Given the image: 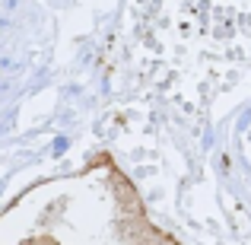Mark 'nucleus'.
<instances>
[{
	"label": "nucleus",
	"mask_w": 251,
	"mask_h": 245,
	"mask_svg": "<svg viewBox=\"0 0 251 245\" xmlns=\"http://www.w3.org/2000/svg\"><path fill=\"white\" fill-rule=\"evenodd\" d=\"M13 70H19L16 57H0V74H13Z\"/></svg>",
	"instance_id": "nucleus-1"
}]
</instances>
